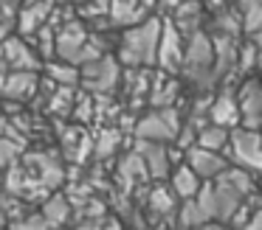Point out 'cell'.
<instances>
[{"instance_id":"1","label":"cell","mask_w":262,"mask_h":230,"mask_svg":"<svg viewBox=\"0 0 262 230\" xmlns=\"http://www.w3.org/2000/svg\"><path fill=\"white\" fill-rule=\"evenodd\" d=\"M161 14H149L147 20L136 25L121 28L119 42H116V59L121 67H152L155 54H158V39H161Z\"/></svg>"},{"instance_id":"2","label":"cell","mask_w":262,"mask_h":230,"mask_svg":"<svg viewBox=\"0 0 262 230\" xmlns=\"http://www.w3.org/2000/svg\"><path fill=\"white\" fill-rule=\"evenodd\" d=\"M181 82H186L194 93H211L214 84V42L209 31H198L186 37L183 48V62L178 70Z\"/></svg>"},{"instance_id":"3","label":"cell","mask_w":262,"mask_h":230,"mask_svg":"<svg viewBox=\"0 0 262 230\" xmlns=\"http://www.w3.org/2000/svg\"><path fill=\"white\" fill-rule=\"evenodd\" d=\"M79 84L85 87V93L96 95H113L116 87L121 84V65L113 54H102L96 59L85 62L79 67Z\"/></svg>"},{"instance_id":"4","label":"cell","mask_w":262,"mask_h":230,"mask_svg":"<svg viewBox=\"0 0 262 230\" xmlns=\"http://www.w3.org/2000/svg\"><path fill=\"white\" fill-rule=\"evenodd\" d=\"M181 126H183V115L175 107H158V110L144 112L136 121V138L152 140V143H175Z\"/></svg>"},{"instance_id":"5","label":"cell","mask_w":262,"mask_h":230,"mask_svg":"<svg viewBox=\"0 0 262 230\" xmlns=\"http://www.w3.org/2000/svg\"><path fill=\"white\" fill-rule=\"evenodd\" d=\"M226 157L231 166H239L251 174H262V129L234 126Z\"/></svg>"},{"instance_id":"6","label":"cell","mask_w":262,"mask_h":230,"mask_svg":"<svg viewBox=\"0 0 262 230\" xmlns=\"http://www.w3.org/2000/svg\"><path fill=\"white\" fill-rule=\"evenodd\" d=\"M183 48H186V37L175 28L169 17L161 20V39H158V54H155V65L166 73H178L183 62Z\"/></svg>"},{"instance_id":"7","label":"cell","mask_w":262,"mask_h":230,"mask_svg":"<svg viewBox=\"0 0 262 230\" xmlns=\"http://www.w3.org/2000/svg\"><path fill=\"white\" fill-rule=\"evenodd\" d=\"M239 107V126L262 129V82L256 76H245L234 87Z\"/></svg>"},{"instance_id":"8","label":"cell","mask_w":262,"mask_h":230,"mask_svg":"<svg viewBox=\"0 0 262 230\" xmlns=\"http://www.w3.org/2000/svg\"><path fill=\"white\" fill-rule=\"evenodd\" d=\"M40 70H12L6 82L0 84V98L12 101V104H29L40 95Z\"/></svg>"},{"instance_id":"9","label":"cell","mask_w":262,"mask_h":230,"mask_svg":"<svg viewBox=\"0 0 262 230\" xmlns=\"http://www.w3.org/2000/svg\"><path fill=\"white\" fill-rule=\"evenodd\" d=\"M0 56L6 59L9 70H40L42 67V59L40 54L34 50V45L29 42L26 37H6L0 42Z\"/></svg>"},{"instance_id":"10","label":"cell","mask_w":262,"mask_h":230,"mask_svg":"<svg viewBox=\"0 0 262 230\" xmlns=\"http://www.w3.org/2000/svg\"><path fill=\"white\" fill-rule=\"evenodd\" d=\"M138 157L144 160V168L152 180H166L172 171V163L178 160V151L169 149V143H152V140H138Z\"/></svg>"},{"instance_id":"11","label":"cell","mask_w":262,"mask_h":230,"mask_svg":"<svg viewBox=\"0 0 262 230\" xmlns=\"http://www.w3.org/2000/svg\"><path fill=\"white\" fill-rule=\"evenodd\" d=\"M57 0H20L17 11H14V28L20 37H31L37 28H42L48 22V17L54 14Z\"/></svg>"},{"instance_id":"12","label":"cell","mask_w":262,"mask_h":230,"mask_svg":"<svg viewBox=\"0 0 262 230\" xmlns=\"http://www.w3.org/2000/svg\"><path fill=\"white\" fill-rule=\"evenodd\" d=\"M183 160L189 163V166L194 168V174H198L203 183H209V180L220 177L223 171H226L231 163H228V157L223 155V151H211V149H203V146H189L186 151H183Z\"/></svg>"},{"instance_id":"13","label":"cell","mask_w":262,"mask_h":230,"mask_svg":"<svg viewBox=\"0 0 262 230\" xmlns=\"http://www.w3.org/2000/svg\"><path fill=\"white\" fill-rule=\"evenodd\" d=\"M175 28L183 34V37H192L198 31H206V22H209V11H206L203 0H183L172 14H166Z\"/></svg>"},{"instance_id":"14","label":"cell","mask_w":262,"mask_h":230,"mask_svg":"<svg viewBox=\"0 0 262 230\" xmlns=\"http://www.w3.org/2000/svg\"><path fill=\"white\" fill-rule=\"evenodd\" d=\"M178 95H181V76L178 73H166L158 70L149 82V93H147V104L152 110L158 107H175Z\"/></svg>"},{"instance_id":"15","label":"cell","mask_w":262,"mask_h":230,"mask_svg":"<svg viewBox=\"0 0 262 230\" xmlns=\"http://www.w3.org/2000/svg\"><path fill=\"white\" fill-rule=\"evenodd\" d=\"M155 3L152 0H110V22L116 28H127L136 25V22L147 20L152 14Z\"/></svg>"},{"instance_id":"16","label":"cell","mask_w":262,"mask_h":230,"mask_svg":"<svg viewBox=\"0 0 262 230\" xmlns=\"http://www.w3.org/2000/svg\"><path fill=\"white\" fill-rule=\"evenodd\" d=\"M209 121L220 123V126H228V129L239 126V107H237V93H234V87H226V90L211 95Z\"/></svg>"},{"instance_id":"17","label":"cell","mask_w":262,"mask_h":230,"mask_svg":"<svg viewBox=\"0 0 262 230\" xmlns=\"http://www.w3.org/2000/svg\"><path fill=\"white\" fill-rule=\"evenodd\" d=\"M169 188L175 191L178 199H192L200 188H203V180L194 174V168L186 160H181L178 166H172L169 171Z\"/></svg>"},{"instance_id":"18","label":"cell","mask_w":262,"mask_h":230,"mask_svg":"<svg viewBox=\"0 0 262 230\" xmlns=\"http://www.w3.org/2000/svg\"><path fill=\"white\" fill-rule=\"evenodd\" d=\"M231 6L239 11L243 34L248 39H256L262 34V0H231Z\"/></svg>"},{"instance_id":"19","label":"cell","mask_w":262,"mask_h":230,"mask_svg":"<svg viewBox=\"0 0 262 230\" xmlns=\"http://www.w3.org/2000/svg\"><path fill=\"white\" fill-rule=\"evenodd\" d=\"M228 140H231V129L228 126H220V123H206V126L198 129V140L194 143L203 146V149H211V151H223L226 155L228 149Z\"/></svg>"},{"instance_id":"20","label":"cell","mask_w":262,"mask_h":230,"mask_svg":"<svg viewBox=\"0 0 262 230\" xmlns=\"http://www.w3.org/2000/svg\"><path fill=\"white\" fill-rule=\"evenodd\" d=\"M46 76L51 79L57 87H76L79 84V67L71 65V62H62V59H51L42 65Z\"/></svg>"},{"instance_id":"21","label":"cell","mask_w":262,"mask_h":230,"mask_svg":"<svg viewBox=\"0 0 262 230\" xmlns=\"http://www.w3.org/2000/svg\"><path fill=\"white\" fill-rule=\"evenodd\" d=\"M62 143H65V157H68V160H82V157L91 151V138H88V132L79 126L65 129Z\"/></svg>"},{"instance_id":"22","label":"cell","mask_w":262,"mask_h":230,"mask_svg":"<svg viewBox=\"0 0 262 230\" xmlns=\"http://www.w3.org/2000/svg\"><path fill=\"white\" fill-rule=\"evenodd\" d=\"M42 219L48 222V227H62L65 222L71 219V205L65 196H51V199L42 205Z\"/></svg>"},{"instance_id":"23","label":"cell","mask_w":262,"mask_h":230,"mask_svg":"<svg viewBox=\"0 0 262 230\" xmlns=\"http://www.w3.org/2000/svg\"><path fill=\"white\" fill-rule=\"evenodd\" d=\"M178 208V196L172 188H166V185H155L152 191H149V211L152 213H161V216H166V213H172Z\"/></svg>"},{"instance_id":"24","label":"cell","mask_w":262,"mask_h":230,"mask_svg":"<svg viewBox=\"0 0 262 230\" xmlns=\"http://www.w3.org/2000/svg\"><path fill=\"white\" fill-rule=\"evenodd\" d=\"M17 155H20V143H17V140L0 135V171H6V168L17 160Z\"/></svg>"},{"instance_id":"25","label":"cell","mask_w":262,"mask_h":230,"mask_svg":"<svg viewBox=\"0 0 262 230\" xmlns=\"http://www.w3.org/2000/svg\"><path fill=\"white\" fill-rule=\"evenodd\" d=\"M79 14L85 20H102V17L110 14V0H85L79 6Z\"/></svg>"},{"instance_id":"26","label":"cell","mask_w":262,"mask_h":230,"mask_svg":"<svg viewBox=\"0 0 262 230\" xmlns=\"http://www.w3.org/2000/svg\"><path fill=\"white\" fill-rule=\"evenodd\" d=\"M116 146H119V132H116V129H104V132L99 135V140H96L93 149H96L99 157H110L116 151Z\"/></svg>"},{"instance_id":"27","label":"cell","mask_w":262,"mask_h":230,"mask_svg":"<svg viewBox=\"0 0 262 230\" xmlns=\"http://www.w3.org/2000/svg\"><path fill=\"white\" fill-rule=\"evenodd\" d=\"M12 28H14V9L0 6V42L6 37H12Z\"/></svg>"},{"instance_id":"28","label":"cell","mask_w":262,"mask_h":230,"mask_svg":"<svg viewBox=\"0 0 262 230\" xmlns=\"http://www.w3.org/2000/svg\"><path fill=\"white\" fill-rule=\"evenodd\" d=\"M239 230H262V208H256V211L248 216V222H245Z\"/></svg>"},{"instance_id":"29","label":"cell","mask_w":262,"mask_h":230,"mask_svg":"<svg viewBox=\"0 0 262 230\" xmlns=\"http://www.w3.org/2000/svg\"><path fill=\"white\" fill-rule=\"evenodd\" d=\"M181 3L183 0H155V9H158V14H172Z\"/></svg>"},{"instance_id":"30","label":"cell","mask_w":262,"mask_h":230,"mask_svg":"<svg viewBox=\"0 0 262 230\" xmlns=\"http://www.w3.org/2000/svg\"><path fill=\"white\" fill-rule=\"evenodd\" d=\"M9 73H12V70H9V65H6V59H3V56H0V84L6 82V76H9Z\"/></svg>"},{"instance_id":"31","label":"cell","mask_w":262,"mask_h":230,"mask_svg":"<svg viewBox=\"0 0 262 230\" xmlns=\"http://www.w3.org/2000/svg\"><path fill=\"white\" fill-rule=\"evenodd\" d=\"M0 6H6V9H14V11H17L20 0H0Z\"/></svg>"},{"instance_id":"32","label":"cell","mask_w":262,"mask_h":230,"mask_svg":"<svg viewBox=\"0 0 262 230\" xmlns=\"http://www.w3.org/2000/svg\"><path fill=\"white\" fill-rule=\"evenodd\" d=\"M6 224H9V216H6V213H3V211H0V230L6 227Z\"/></svg>"},{"instance_id":"33","label":"cell","mask_w":262,"mask_h":230,"mask_svg":"<svg viewBox=\"0 0 262 230\" xmlns=\"http://www.w3.org/2000/svg\"><path fill=\"white\" fill-rule=\"evenodd\" d=\"M57 3H65V6H68V3H74V6H82L85 0H57Z\"/></svg>"},{"instance_id":"34","label":"cell","mask_w":262,"mask_h":230,"mask_svg":"<svg viewBox=\"0 0 262 230\" xmlns=\"http://www.w3.org/2000/svg\"><path fill=\"white\" fill-rule=\"evenodd\" d=\"M256 79H259V82H262V70H259V73H256Z\"/></svg>"},{"instance_id":"35","label":"cell","mask_w":262,"mask_h":230,"mask_svg":"<svg viewBox=\"0 0 262 230\" xmlns=\"http://www.w3.org/2000/svg\"><path fill=\"white\" fill-rule=\"evenodd\" d=\"M152 3H155V0H152Z\"/></svg>"}]
</instances>
